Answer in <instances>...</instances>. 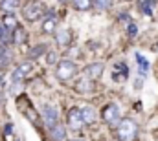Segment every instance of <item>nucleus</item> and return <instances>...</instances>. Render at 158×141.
<instances>
[{
    "instance_id": "obj_1",
    "label": "nucleus",
    "mask_w": 158,
    "mask_h": 141,
    "mask_svg": "<svg viewBox=\"0 0 158 141\" xmlns=\"http://www.w3.org/2000/svg\"><path fill=\"white\" fill-rule=\"evenodd\" d=\"M138 136V125L132 119H121L118 125V139L119 141H134Z\"/></svg>"
},
{
    "instance_id": "obj_2",
    "label": "nucleus",
    "mask_w": 158,
    "mask_h": 141,
    "mask_svg": "<svg viewBox=\"0 0 158 141\" xmlns=\"http://www.w3.org/2000/svg\"><path fill=\"white\" fill-rule=\"evenodd\" d=\"M42 11H44V4L40 0H28L22 6V17L28 22H35L37 18H40Z\"/></svg>"
},
{
    "instance_id": "obj_3",
    "label": "nucleus",
    "mask_w": 158,
    "mask_h": 141,
    "mask_svg": "<svg viewBox=\"0 0 158 141\" xmlns=\"http://www.w3.org/2000/svg\"><path fill=\"white\" fill-rule=\"evenodd\" d=\"M55 73H57V77H59L61 81H70V79L76 77V73H77V64H76L74 61L64 59V61H61V62L57 64Z\"/></svg>"
},
{
    "instance_id": "obj_4",
    "label": "nucleus",
    "mask_w": 158,
    "mask_h": 141,
    "mask_svg": "<svg viewBox=\"0 0 158 141\" xmlns=\"http://www.w3.org/2000/svg\"><path fill=\"white\" fill-rule=\"evenodd\" d=\"M42 119H44L46 127L52 130L55 125H59V110L53 105H46L42 108Z\"/></svg>"
},
{
    "instance_id": "obj_5",
    "label": "nucleus",
    "mask_w": 158,
    "mask_h": 141,
    "mask_svg": "<svg viewBox=\"0 0 158 141\" xmlns=\"http://www.w3.org/2000/svg\"><path fill=\"white\" fill-rule=\"evenodd\" d=\"M103 119H105V123H109L110 127L119 125L121 115H119L118 105H107V106H105V108H103Z\"/></svg>"
},
{
    "instance_id": "obj_6",
    "label": "nucleus",
    "mask_w": 158,
    "mask_h": 141,
    "mask_svg": "<svg viewBox=\"0 0 158 141\" xmlns=\"http://www.w3.org/2000/svg\"><path fill=\"white\" fill-rule=\"evenodd\" d=\"M68 127L72 128V130H81V127L85 125V121H83V115H81V110L79 108H70L68 110Z\"/></svg>"
},
{
    "instance_id": "obj_7",
    "label": "nucleus",
    "mask_w": 158,
    "mask_h": 141,
    "mask_svg": "<svg viewBox=\"0 0 158 141\" xmlns=\"http://www.w3.org/2000/svg\"><path fill=\"white\" fill-rule=\"evenodd\" d=\"M81 115H83V121H85L86 125H92V123H96V119H98V114H96V110H94L92 106H83V108H81Z\"/></svg>"
},
{
    "instance_id": "obj_8",
    "label": "nucleus",
    "mask_w": 158,
    "mask_h": 141,
    "mask_svg": "<svg viewBox=\"0 0 158 141\" xmlns=\"http://www.w3.org/2000/svg\"><path fill=\"white\" fill-rule=\"evenodd\" d=\"M127 73H129L127 66L119 62V64L114 66V75H112V77H114V81H125V79H127Z\"/></svg>"
},
{
    "instance_id": "obj_9",
    "label": "nucleus",
    "mask_w": 158,
    "mask_h": 141,
    "mask_svg": "<svg viewBox=\"0 0 158 141\" xmlns=\"http://www.w3.org/2000/svg\"><path fill=\"white\" fill-rule=\"evenodd\" d=\"M2 26H4L7 31L15 30V28H17V20H15V15H13V13H6V15H4V18H2Z\"/></svg>"
},
{
    "instance_id": "obj_10",
    "label": "nucleus",
    "mask_w": 158,
    "mask_h": 141,
    "mask_svg": "<svg viewBox=\"0 0 158 141\" xmlns=\"http://www.w3.org/2000/svg\"><path fill=\"white\" fill-rule=\"evenodd\" d=\"M52 139L53 141H64L66 139V132H64V127L63 125H55L52 128Z\"/></svg>"
},
{
    "instance_id": "obj_11",
    "label": "nucleus",
    "mask_w": 158,
    "mask_h": 141,
    "mask_svg": "<svg viewBox=\"0 0 158 141\" xmlns=\"http://www.w3.org/2000/svg\"><path fill=\"white\" fill-rule=\"evenodd\" d=\"M86 73H88L90 79H98V77H101V73H103V64H99V62L90 64V66L86 68Z\"/></svg>"
},
{
    "instance_id": "obj_12",
    "label": "nucleus",
    "mask_w": 158,
    "mask_h": 141,
    "mask_svg": "<svg viewBox=\"0 0 158 141\" xmlns=\"http://www.w3.org/2000/svg\"><path fill=\"white\" fill-rule=\"evenodd\" d=\"M76 88H77V92H81V94H86V92H92L94 90V83L90 79H81L77 84H76Z\"/></svg>"
},
{
    "instance_id": "obj_13",
    "label": "nucleus",
    "mask_w": 158,
    "mask_h": 141,
    "mask_svg": "<svg viewBox=\"0 0 158 141\" xmlns=\"http://www.w3.org/2000/svg\"><path fill=\"white\" fill-rule=\"evenodd\" d=\"M19 7V0H0V9L6 13H13Z\"/></svg>"
},
{
    "instance_id": "obj_14",
    "label": "nucleus",
    "mask_w": 158,
    "mask_h": 141,
    "mask_svg": "<svg viewBox=\"0 0 158 141\" xmlns=\"http://www.w3.org/2000/svg\"><path fill=\"white\" fill-rule=\"evenodd\" d=\"M57 44H61V46H68L70 42H72V37H70V31L68 30H61V31H57Z\"/></svg>"
},
{
    "instance_id": "obj_15",
    "label": "nucleus",
    "mask_w": 158,
    "mask_h": 141,
    "mask_svg": "<svg viewBox=\"0 0 158 141\" xmlns=\"http://www.w3.org/2000/svg\"><path fill=\"white\" fill-rule=\"evenodd\" d=\"M26 40V30L22 26H17L15 28V33H13V42L15 44H22Z\"/></svg>"
},
{
    "instance_id": "obj_16",
    "label": "nucleus",
    "mask_w": 158,
    "mask_h": 141,
    "mask_svg": "<svg viewBox=\"0 0 158 141\" xmlns=\"http://www.w3.org/2000/svg\"><path fill=\"white\" fill-rule=\"evenodd\" d=\"M22 114H24V115H26L31 123H35V125L39 123V115L33 112V108H31V105H30V103H28V106H26V108H22Z\"/></svg>"
},
{
    "instance_id": "obj_17",
    "label": "nucleus",
    "mask_w": 158,
    "mask_h": 141,
    "mask_svg": "<svg viewBox=\"0 0 158 141\" xmlns=\"http://www.w3.org/2000/svg\"><path fill=\"white\" fill-rule=\"evenodd\" d=\"M155 0H142L140 2V6H142V11L145 13V15H153V11H155Z\"/></svg>"
},
{
    "instance_id": "obj_18",
    "label": "nucleus",
    "mask_w": 158,
    "mask_h": 141,
    "mask_svg": "<svg viewBox=\"0 0 158 141\" xmlns=\"http://www.w3.org/2000/svg\"><path fill=\"white\" fill-rule=\"evenodd\" d=\"M136 61H138V64H140V73L145 75L147 70H149V61H147L143 55H140V53H136Z\"/></svg>"
},
{
    "instance_id": "obj_19",
    "label": "nucleus",
    "mask_w": 158,
    "mask_h": 141,
    "mask_svg": "<svg viewBox=\"0 0 158 141\" xmlns=\"http://www.w3.org/2000/svg\"><path fill=\"white\" fill-rule=\"evenodd\" d=\"M55 26H57V18H48V20H44L42 22V31L44 33H52L53 30H55Z\"/></svg>"
},
{
    "instance_id": "obj_20",
    "label": "nucleus",
    "mask_w": 158,
    "mask_h": 141,
    "mask_svg": "<svg viewBox=\"0 0 158 141\" xmlns=\"http://www.w3.org/2000/svg\"><path fill=\"white\" fill-rule=\"evenodd\" d=\"M74 2V7L77 11H85V9H90L92 6V0H72Z\"/></svg>"
},
{
    "instance_id": "obj_21",
    "label": "nucleus",
    "mask_w": 158,
    "mask_h": 141,
    "mask_svg": "<svg viewBox=\"0 0 158 141\" xmlns=\"http://www.w3.org/2000/svg\"><path fill=\"white\" fill-rule=\"evenodd\" d=\"M44 50H46V46L44 44H39V46H35L33 50H31V53H30V59H35V57H39L44 53Z\"/></svg>"
},
{
    "instance_id": "obj_22",
    "label": "nucleus",
    "mask_w": 158,
    "mask_h": 141,
    "mask_svg": "<svg viewBox=\"0 0 158 141\" xmlns=\"http://www.w3.org/2000/svg\"><path fill=\"white\" fill-rule=\"evenodd\" d=\"M110 2H112V0H92L94 7H98V9H107V7H110Z\"/></svg>"
},
{
    "instance_id": "obj_23",
    "label": "nucleus",
    "mask_w": 158,
    "mask_h": 141,
    "mask_svg": "<svg viewBox=\"0 0 158 141\" xmlns=\"http://www.w3.org/2000/svg\"><path fill=\"white\" fill-rule=\"evenodd\" d=\"M7 40H9V31L0 24V44H6Z\"/></svg>"
},
{
    "instance_id": "obj_24",
    "label": "nucleus",
    "mask_w": 158,
    "mask_h": 141,
    "mask_svg": "<svg viewBox=\"0 0 158 141\" xmlns=\"http://www.w3.org/2000/svg\"><path fill=\"white\" fill-rule=\"evenodd\" d=\"M127 31H129V35H131V37H134V35H136V31H138L136 24H134V22H129V26H127Z\"/></svg>"
},
{
    "instance_id": "obj_25",
    "label": "nucleus",
    "mask_w": 158,
    "mask_h": 141,
    "mask_svg": "<svg viewBox=\"0 0 158 141\" xmlns=\"http://www.w3.org/2000/svg\"><path fill=\"white\" fill-rule=\"evenodd\" d=\"M55 59H57V53H55V51H52V53L48 55V62H50V64H53V62H55Z\"/></svg>"
},
{
    "instance_id": "obj_26",
    "label": "nucleus",
    "mask_w": 158,
    "mask_h": 141,
    "mask_svg": "<svg viewBox=\"0 0 158 141\" xmlns=\"http://www.w3.org/2000/svg\"><path fill=\"white\" fill-rule=\"evenodd\" d=\"M11 130H13V128H11V125L7 123V125H6V134H11Z\"/></svg>"
},
{
    "instance_id": "obj_27",
    "label": "nucleus",
    "mask_w": 158,
    "mask_h": 141,
    "mask_svg": "<svg viewBox=\"0 0 158 141\" xmlns=\"http://www.w3.org/2000/svg\"><path fill=\"white\" fill-rule=\"evenodd\" d=\"M4 51H6V50H4V46L0 44V57H2V53H4Z\"/></svg>"
},
{
    "instance_id": "obj_28",
    "label": "nucleus",
    "mask_w": 158,
    "mask_h": 141,
    "mask_svg": "<svg viewBox=\"0 0 158 141\" xmlns=\"http://www.w3.org/2000/svg\"><path fill=\"white\" fill-rule=\"evenodd\" d=\"M0 86H2V75H0Z\"/></svg>"
},
{
    "instance_id": "obj_29",
    "label": "nucleus",
    "mask_w": 158,
    "mask_h": 141,
    "mask_svg": "<svg viewBox=\"0 0 158 141\" xmlns=\"http://www.w3.org/2000/svg\"><path fill=\"white\" fill-rule=\"evenodd\" d=\"M74 141H83V139H74Z\"/></svg>"
},
{
    "instance_id": "obj_30",
    "label": "nucleus",
    "mask_w": 158,
    "mask_h": 141,
    "mask_svg": "<svg viewBox=\"0 0 158 141\" xmlns=\"http://www.w3.org/2000/svg\"><path fill=\"white\" fill-rule=\"evenodd\" d=\"M63 2H68V0H63Z\"/></svg>"
}]
</instances>
